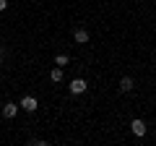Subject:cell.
Listing matches in <instances>:
<instances>
[{
    "label": "cell",
    "mask_w": 156,
    "mask_h": 146,
    "mask_svg": "<svg viewBox=\"0 0 156 146\" xmlns=\"http://www.w3.org/2000/svg\"><path fill=\"white\" fill-rule=\"evenodd\" d=\"M55 65H60V68L68 65V55H57V57H55Z\"/></svg>",
    "instance_id": "ba28073f"
},
{
    "label": "cell",
    "mask_w": 156,
    "mask_h": 146,
    "mask_svg": "<svg viewBox=\"0 0 156 146\" xmlns=\"http://www.w3.org/2000/svg\"><path fill=\"white\" fill-rule=\"evenodd\" d=\"M8 8V0H0V11H5Z\"/></svg>",
    "instance_id": "30bf717a"
},
{
    "label": "cell",
    "mask_w": 156,
    "mask_h": 146,
    "mask_svg": "<svg viewBox=\"0 0 156 146\" xmlns=\"http://www.w3.org/2000/svg\"><path fill=\"white\" fill-rule=\"evenodd\" d=\"M18 104H21V110H26V112H34V110L39 107V102H37V97H31V94H23Z\"/></svg>",
    "instance_id": "6da1fadb"
},
{
    "label": "cell",
    "mask_w": 156,
    "mask_h": 146,
    "mask_svg": "<svg viewBox=\"0 0 156 146\" xmlns=\"http://www.w3.org/2000/svg\"><path fill=\"white\" fill-rule=\"evenodd\" d=\"M133 89H135V84H133V78H130V76L120 78V91H133Z\"/></svg>",
    "instance_id": "8992f818"
},
{
    "label": "cell",
    "mask_w": 156,
    "mask_h": 146,
    "mask_svg": "<svg viewBox=\"0 0 156 146\" xmlns=\"http://www.w3.org/2000/svg\"><path fill=\"white\" fill-rule=\"evenodd\" d=\"M68 89H70V94H83V91L89 89V84H86L83 78H73L70 84H68Z\"/></svg>",
    "instance_id": "7a4b0ae2"
},
{
    "label": "cell",
    "mask_w": 156,
    "mask_h": 146,
    "mask_svg": "<svg viewBox=\"0 0 156 146\" xmlns=\"http://www.w3.org/2000/svg\"><path fill=\"white\" fill-rule=\"evenodd\" d=\"M73 39H76V45H86V42H89V31H86V29H76Z\"/></svg>",
    "instance_id": "5b68a950"
},
{
    "label": "cell",
    "mask_w": 156,
    "mask_h": 146,
    "mask_svg": "<svg viewBox=\"0 0 156 146\" xmlns=\"http://www.w3.org/2000/svg\"><path fill=\"white\" fill-rule=\"evenodd\" d=\"M50 78L55 81V84H57V81H62V68H60V65H57V68H52V73H50Z\"/></svg>",
    "instance_id": "52a82bcc"
},
{
    "label": "cell",
    "mask_w": 156,
    "mask_h": 146,
    "mask_svg": "<svg viewBox=\"0 0 156 146\" xmlns=\"http://www.w3.org/2000/svg\"><path fill=\"white\" fill-rule=\"evenodd\" d=\"M29 144H31V146H44L47 141H44V138H31V141H29Z\"/></svg>",
    "instance_id": "9c48e42d"
},
{
    "label": "cell",
    "mask_w": 156,
    "mask_h": 146,
    "mask_svg": "<svg viewBox=\"0 0 156 146\" xmlns=\"http://www.w3.org/2000/svg\"><path fill=\"white\" fill-rule=\"evenodd\" d=\"M18 110H21V104H16V102H5V107H3V118H5V120L16 118Z\"/></svg>",
    "instance_id": "3957f363"
},
{
    "label": "cell",
    "mask_w": 156,
    "mask_h": 146,
    "mask_svg": "<svg viewBox=\"0 0 156 146\" xmlns=\"http://www.w3.org/2000/svg\"><path fill=\"white\" fill-rule=\"evenodd\" d=\"M130 130H133L135 136H146V123L140 118H135V120H130Z\"/></svg>",
    "instance_id": "277c9868"
}]
</instances>
